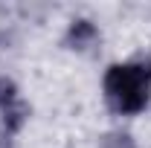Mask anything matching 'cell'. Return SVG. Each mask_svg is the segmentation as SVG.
<instances>
[{"mask_svg": "<svg viewBox=\"0 0 151 148\" xmlns=\"http://www.w3.org/2000/svg\"><path fill=\"white\" fill-rule=\"evenodd\" d=\"M18 102V84L12 81V78H6V75H0V111H6V108H12Z\"/></svg>", "mask_w": 151, "mask_h": 148, "instance_id": "5", "label": "cell"}, {"mask_svg": "<svg viewBox=\"0 0 151 148\" xmlns=\"http://www.w3.org/2000/svg\"><path fill=\"white\" fill-rule=\"evenodd\" d=\"M99 148H137V139L128 131H108L99 137Z\"/></svg>", "mask_w": 151, "mask_h": 148, "instance_id": "4", "label": "cell"}, {"mask_svg": "<svg viewBox=\"0 0 151 148\" xmlns=\"http://www.w3.org/2000/svg\"><path fill=\"white\" fill-rule=\"evenodd\" d=\"M102 93L113 113L119 116H137L151 102V55L116 61L105 70Z\"/></svg>", "mask_w": 151, "mask_h": 148, "instance_id": "1", "label": "cell"}, {"mask_svg": "<svg viewBox=\"0 0 151 148\" xmlns=\"http://www.w3.org/2000/svg\"><path fill=\"white\" fill-rule=\"evenodd\" d=\"M99 41H102V32H99V26H96L90 18L70 20L67 35H64V44H67L70 50H76V52H90Z\"/></svg>", "mask_w": 151, "mask_h": 148, "instance_id": "2", "label": "cell"}, {"mask_svg": "<svg viewBox=\"0 0 151 148\" xmlns=\"http://www.w3.org/2000/svg\"><path fill=\"white\" fill-rule=\"evenodd\" d=\"M29 122V105H23V102H15L12 108H6L3 111V119H0V131L6 134V137H15L23 131V125Z\"/></svg>", "mask_w": 151, "mask_h": 148, "instance_id": "3", "label": "cell"}]
</instances>
